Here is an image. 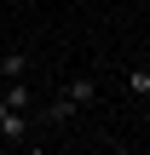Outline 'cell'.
I'll return each instance as SVG.
<instances>
[{
	"label": "cell",
	"instance_id": "1",
	"mask_svg": "<svg viewBox=\"0 0 150 155\" xmlns=\"http://www.w3.org/2000/svg\"><path fill=\"white\" fill-rule=\"evenodd\" d=\"M0 138H6V144H23V138H29V121H23V109H12L6 98H0Z\"/></svg>",
	"mask_w": 150,
	"mask_h": 155
},
{
	"label": "cell",
	"instance_id": "4",
	"mask_svg": "<svg viewBox=\"0 0 150 155\" xmlns=\"http://www.w3.org/2000/svg\"><path fill=\"white\" fill-rule=\"evenodd\" d=\"M75 115H81V104H75L69 92H64V98H52V109H46V121H58V127H69Z\"/></svg>",
	"mask_w": 150,
	"mask_h": 155
},
{
	"label": "cell",
	"instance_id": "2",
	"mask_svg": "<svg viewBox=\"0 0 150 155\" xmlns=\"http://www.w3.org/2000/svg\"><path fill=\"white\" fill-rule=\"evenodd\" d=\"M0 75H6V81H23V75H29V52H23V46L0 52Z\"/></svg>",
	"mask_w": 150,
	"mask_h": 155
},
{
	"label": "cell",
	"instance_id": "3",
	"mask_svg": "<svg viewBox=\"0 0 150 155\" xmlns=\"http://www.w3.org/2000/svg\"><path fill=\"white\" fill-rule=\"evenodd\" d=\"M64 92H69L81 109H87V104H98V81H92V75H75V81H64Z\"/></svg>",
	"mask_w": 150,
	"mask_h": 155
},
{
	"label": "cell",
	"instance_id": "5",
	"mask_svg": "<svg viewBox=\"0 0 150 155\" xmlns=\"http://www.w3.org/2000/svg\"><path fill=\"white\" fill-rule=\"evenodd\" d=\"M0 98H6V104H12V109H23V115H29V104H35V92H29V86H23V81H12V86H6V92H0Z\"/></svg>",
	"mask_w": 150,
	"mask_h": 155
},
{
	"label": "cell",
	"instance_id": "6",
	"mask_svg": "<svg viewBox=\"0 0 150 155\" xmlns=\"http://www.w3.org/2000/svg\"><path fill=\"white\" fill-rule=\"evenodd\" d=\"M127 92L145 98V92H150V69H127Z\"/></svg>",
	"mask_w": 150,
	"mask_h": 155
}]
</instances>
